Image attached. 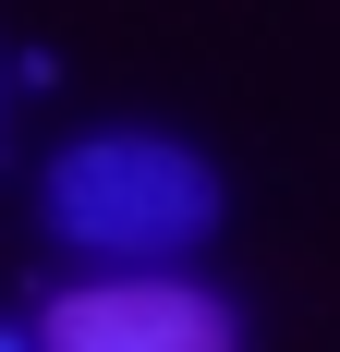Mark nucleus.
Returning <instances> with one entry per match:
<instances>
[{
  "mask_svg": "<svg viewBox=\"0 0 340 352\" xmlns=\"http://www.w3.org/2000/svg\"><path fill=\"white\" fill-rule=\"evenodd\" d=\"M0 352H36V340H25V328H0Z\"/></svg>",
  "mask_w": 340,
  "mask_h": 352,
  "instance_id": "nucleus-3",
  "label": "nucleus"
},
{
  "mask_svg": "<svg viewBox=\"0 0 340 352\" xmlns=\"http://www.w3.org/2000/svg\"><path fill=\"white\" fill-rule=\"evenodd\" d=\"M49 231L85 255H122V267L182 255L219 231V170L170 134H85L49 158Z\"/></svg>",
  "mask_w": 340,
  "mask_h": 352,
  "instance_id": "nucleus-1",
  "label": "nucleus"
},
{
  "mask_svg": "<svg viewBox=\"0 0 340 352\" xmlns=\"http://www.w3.org/2000/svg\"><path fill=\"white\" fill-rule=\"evenodd\" d=\"M36 352H243V328L206 280H98L36 316Z\"/></svg>",
  "mask_w": 340,
  "mask_h": 352,
  "instance_id": "nucleus-2",
  "label": "nucleus"
}]
</instances>
